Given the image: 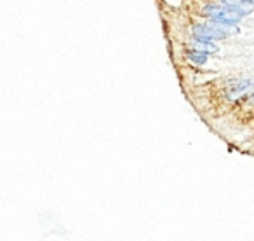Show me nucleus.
Segmentation results:
<instances>
[{
    "label": "nucleus",
    "mask_w": 254,
    "mask_h": 241,
    "mask_svg": "<svg viewBox=\"0 0 254 241\" xmlns=\"http://www.w3.org/2000/svg\"><path fill=\"white\" fill-rule=\"evenodd\" d=\"M205 12L211 16L214 21L226 23V25H237L242 19V12H239L237 9H230L225 5H209L205 7Z\"/></svg>",
    "instance_id": "obj_1"
},
{
    "label": "nucleus",
    "mask_w": 254,
    "mask_h": 241,
    "mask_svg": "<svg viewBox=\"0 0 254 241\" xmlns=\"http://www.w3.org/2000/svg\"><path fill=\"white\" fill-rule=\"evenodd\" d=\"M193 35L197 40H207V42H211L214 39H221V35H218L209 25H195Z\"/></svg>",
    "instance_id": "obj_2"
},
{
    "label": "nucleus",
    "mask_w": 254,
    "mask_h": 241,
    "mask_svg": "<svg viewBox=\"0 0 254 241\" xmlns=\"http://www.w3.org/2000/svg\"><path fill=\"white\" fill-rule=\"evenodd\" d=\"M254 86V82L253 81H249V79H244V81H240L239 84L235 86V88H232L230 89V98H239L240 95H244L246 91H249L251 88Z\"/></svg>",
    "instance_id": "obj_3"
},
{
    "label": "nucleus",
    "mask_w": 254,
    "mask_h": 241,
    "mask_svg": "<svg viewBox=\"0 0 254 241\" xmlns=\"http://www.w3.org/2000/svg\"><path fill=\"white\" fill-rule=\"evenodd\" d=\"M193 47H195V51H200V53H205V54L216 53V51H218V47L212 42H207V40H195Z\"/></svg>",
    "instance_id": "obj_4"
},
{
    "label": "nucleus",
    "mask_w": 254,
    "mask_h": 241,
    "mask_svg": "<svg viewBox=\"0 0 254 241\" xmlns=\"http://www.w3.org/2000/svg\"><path fill=\"white\" fill-rule=\"evenodd\" d=\"M188 60L193 61V63H197V65H204L205 61H207V54L200 53V51H191V53L188 54Z\"/></svg>",
    "instance_id": "obj_5"
},
{
    "label": "nucleus",
    "mask_w": 254,
    "mask_h": 241,
    "mask_svg": "<svg viewBox=\"0 0 254 241\" xmlns=\"http://www.w3.org/2000/svg\"><path fill=\"white\" fill-rule=\"evenodd\" d=\"M242 2H247V4H251V5H254V0H242Z\"/></svg>",
    "instance_id": "obj_6"
},
{
    "label": "nucleus",
    "mask_w": 254,
    "mask_h": 241,
    "mask_svg": "<svg viewBox=\"0 0 254 241\" xmlns=\"http://www.w3.org/2000/svg\"><path fill=\"white\" fill-rule=\"evenodd\" d=\"M253 100H254V95H253Z\"/></svg>",
    "instance_id": "obj_7"
}]
</instances>
